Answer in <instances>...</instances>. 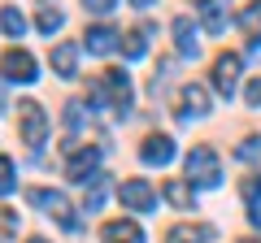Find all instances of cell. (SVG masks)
Returning <instances> with one entry per match:
<instances>
[{"mask_svg": "<svg viewBox=\"0 0 261 243\" xmlns=\"http://www.w3.org/2000/svg\"><path fill=\"white\" fill-rule=\"evenodd\" d=\"M187 178H192L196 187H218L222 183V161H218V152L214 148H192L187 152Z\"/></svg>", "mask_w": 261, "mask_h": 243, "instance_id": "cell-1", "label": "cell"}, {"mask_svg": "<svg viewBox=\"0 0 261 243\" xmlns=\"http://www.w3.org/2000/svg\"><path fill=\"white\" fill-rule=\"evenodd\" d=\"M27 200H31L35 208H44L48 217H57V222H61L65 230H79L74 213H70V200H65L61 191H48V187H31V191H27Z\"/></svg>", "mask_w": 261, "mask_h": 243, "instance_id": "cell-2", "label": "cell"}, {"mask_svg": "<svg viewBox=\"0 0 261 243\" xmlns=\"http://www.w3.org/2000/svg\"><path fill=\"white\" fill-rule=\"evenodd\" d=\"M18 126H22V143L44 148V139H48V117H44V109H39L35 100H22V104H18Z\"/></svg>", "mask_w": 261, "mask_h": 243, "instance_id": "cell-3", "label": "cell"}, {"mask_svg": "<svg viewBox=\"0 0 261 243\" xmlns=\"http://www.w3.org/2000/svg\"><path fill=\"white\" fill-rule=\"evenodd\" d=\"M0 74L9 78V83H35V56L27 48H9V52L0 56Z\"/></svg>", "mask_w": 261, "mask_h": 243, "instance_id": "cell-4", "label": "cell"}, {"mask_svg": "<svg viewBox=\"0 0 261 243\" xmlns=\"http://www.w3.org/2000/svg\"><path fill=\"white\" fill-rule=\"evenodd\" d=\"M100 92H109V104H113L118 117L130 113V78L122 74V70H105L100 74Z\"/></svg>", "mask_w": 261, "mask_h": 243, "instance_id": "cell-5", "label": "cell"}, {"mask_svg": "<svg viewBox=\"0 0 261 243\" xmlns=\"http://www.w3.org/2000/svg\"><path fill=\"white\" fill-rule=\"evenodd\" d=\"M118 200L130 208V213H148V208H157V191H152L144 178H130V183H122V187H118Z\"/></svg>", "mask_w": 261, "mask_h": 243, "instance_id": "cell-6", "label": "cell"}, {"mask_svg": "<svg viewBox=\"0 0 261 243\" xmlns=\"http://www.w3.org/2000/svg\"><path fill=\"white\" fill-rule=\"evenodd\" d=\"M235 83H240V56H235V52H218V56H214V87L231 100V96H235Z\"/></svg>", "mask_w": 261, "mask_h": 243, "instance_id": "cell-7", "label": "cell"}, {"mask_svg": "<svg viewBox=\"0 0 261 243\" xmlns=\"http://www.w3.org/2000/svg\"><path fill=\"white\" fill-rule=\"evenodd\" d=\"M209 113V92L200 83H187L178 92V122H192V117H205Z\"/></svg>", "mask_w": 261, "mask_h": 243, "instance_id": "cell-8", "label": "cell"}, {"mask_svg": "<svg viewBox=\"0 0 261 243\" xmlns=\"http://www.w3.org/2000/svg\"><path fill=\"white\" fill-rule=\"evenodd\" d=\"M96 165H100V148H79V152H70V161H65V178L87 183V178H96Z\"/></svg>", "mask_w": 261, "mask_h": 243, "instance_id": "cell-9", "label": "cell"}, {"mask_svg": "<svg viewBox=\"0 0 261 243\" xmlns=\"http://www.w3.org/2000/svg\"><path fill=\"white\" fill-rule=\"evenodd\" d=\"M140 161L144 165H170L174 161V139L170 135H148L144 148H140Z\"/></svg>", "mask_w": 261, "mask_h": 243, "instance_id": "cell-10", "label": "cell"}, {"mask_svg": "<svg viewBox=\"0 0 261 243\" xmlns=\"http://www.w3.org/2000/svg\"><path fill=\"white\" fill-rule=\"evenodd\" d=\"M214 234L218 230L209 222H183V226H174V230H166V243H209Z\"/></svg>", "mask_w": 261, "mask_h": 243, "instance_id": "cell-11", "label": "cell"}, {"mask_svg": "<svg viewBox=\"0 0 261 243\" xmlns=\"http://www.w3.org/2000/svg\"><path fill=\"white\" fill-rule=\"evenodd\" d=\"M100 239L105 243H144V230L135 222H126V217H118V222H105L100 226Z\"/></svg>", "mask_w": 261, "mask_h": 243, "instance_id": "cell-12", "label": "cell"}, {"mask_svg": "<svg viewBox=\"0 0 261 243\" xmlns=\"http://www.w3.org/2000/svg\"><path fill=\"white\" fill-rule=\"evenodd\" d=\"M118 31H113V26H92V31H87V35H83V48H87V52H96V56H105V52H113V48H118Z\"/></svg>", "mask_w": 261, "mask_h": 243, "instance_id": "cell-13", "label": "cell"}, {"mask_svg": "<svg viewBox=\"0 0 261 243\" xmlns=\"http://www.w3.org/2000/svg\"><path fill=\"white\" fill-rule=\"evenodd\" d=\"M170 31H174V48H178L183 56H196V52H200V44H196V22L187 18V13H183V18H174V26H170Z\"/></svg>", "mask_w": 261, "mask_h": 243, "instance_id": "cell-14", "label": "cell"}, {"mask_svg": "<svg viewBox=\"0 0 261 243\" xmlns=\"http://www.w3.org/2000/svg\"><path fill=\"white\" fill-rule=\"evenodd\" d=\"M53 70L61 78H74V70H79V48L74 44H57L53 48Z\"/></svg>", "mask_w": 261, "mask_h": 243, "instance_id": "cell-15", "label": "cell"}, {"mask_svg": "<svg viewBox=\"0 0 261 243\" xmlns=\"http://www.w3.org/2000/svg\"><path fill=\"white\" fill-rule=\"evenodd\" d=\"M235 22H240V31H244L248 39H252V44H261V0L244 5V9H240V18H235Z\"/></svg>", "mask_w": 261, "mask_h": 243, "instance_id": "cell-16", "label": "cell"}, {"mask_svg": "<svg viewBox=\"0 0 261 243\" xmlns=\"http://www.w3.org/2000/svg\"><path fill=\"white\" fill-rule=\"evenodd\" d=\"M144 52H148V26L126 31V35H122V56H126V61H140Z\"/></svg>", "mask_w": 261, "mask_h": 243, "instance_id": "cell-17", "label": "cell"}, {"mask_svg": "<svg viewBox=\"0 0 261 243\" xmlns=\"http://www.w3.org/2000/svg\"><path fill=\"white\" fill-rule=\"evenodd\" d=\"M200 18H205V31H209V35H222V31H226V13H222L218 0H200Z\"/></svg>", "mask_w": 261, "mask_h": 243, "instance_id": "cell-18", "label": "cell"}, {"mask_svg": "<svg viewBox=\"0 0 261 243\" xmlns=\"http://www.w3.org/2000/svg\"><path fill=\"white\" fill-rule=\"evenodd\" d=\"M166 200H170L174 208H192V204H196V191L187 187V183H178V178H174V183H166Z\"/></svg>", "mask_w": 261, "mask_h": 243, "instance_id": "cell-19", "label": "cell"}, {"mask_svg": "<svg viewBox=\"0 0 261 243\" xmlns=\"http://www.w3.org/2000/svg\"><path fill=\"white\" fill-rule=\"evenodd\" d=\"M61 9H53V5H39V13H35V26L44 31V35H53V31H61Z\"/></svg>", "mask_w": 261, "mask_h": 243, "instance_id": "cell-20", "label": "cell"}, {"mask_svg": "<svg viewBox=\"0 0 261 243\" xmlns=\"http://www.w3.org/2000/svg\"><path fill=\"white\" fill-rule=\"evenodd\" d=\"M0 31L13 39H22V31H27V18H22L18 9H0Z\"/></svg>", "mask_w": 261, "mask_h": 243, "instance_id": "cell-21", "label": "cell"}, {"mask_svg": "<svg viewBox=\"0 0 261 243\" xmlns=\"http://www.w3.org/2000/svg\"><path fill=\"white\" fill-rule=\"evenodd\" d=\"M105 196H109V183H105V174H96L92 178V191H87V200H83V208H87V213H96V208L105 204Z\"/></svg>", "mask_w": 261, "mask_h": 243, "instance_id": "cell-22", "label": "cell"}, {"mask_svg": "<svg viewBox=\"0 0 261 243\" xmlns=\"http://www.w3.org/2000/svg\"><path fill=\"white\" fill-rule=\"evenodd\" d=\"M240 191H244V200H248V208L261 204V174H248V178L240 183Z\"/></svg>", "mask_w": 261, "mask_h": 243, "instance_id": "cell-23", "label": "cell"}, {"mask_svg": "<svg viewBox=\"0 0 261 243\" xmlns=\"http://www.w3.org/2000/svg\"><path fill=\"white\" fill-rule=\"evenodd\" d=\"M18 234V213L13 208H0V243H9Z\"/></svg>", "mask_w": 261, "mask_h": 243, "instance_id": "cell-24", "label": "cell"}, {"mask_svg": "<svg viewBox=\"0 0 261 243\" xmlns=\"http://www.w3.org/2000/svg\"><path fill=\"white\" fill-rule=\"evenodd\" d=\"M13 187H18V178H13V161L0 157V196H9Z\"/></svg>", "mask_w": 261, "mask_h": 243, "instance_id": "cell-25", "label": "cell"}, {"mask_svg": "<svg viewBox=\"0 0 261 243\" xmlns=\"http://www.w3.org/2000/svg\"><path fill=\"white\" fill-rule=\"evenodd\" d=\"M235 157H240V161H257L261 157V139H244L240 148H235Z\"/></svg>", "mask_w": 261, "mask_h": 243, "instance_id": "cell-26", "label": "cell"}, {"mask_svg": "<svg viewBox=\"0 0 261 243\" xmlns=\"http://www.w3.org/2000/svg\"><path fill=\"white\" fill-rule=\"evenodd\" d=\"M244 100H248L252 109H261V78H252V83H248V92H244Z\"/></svg>", "mask_w": 261, "mask_h": 243, "instance_id": "cell-27", "label": "cell"}, {"mask_svg": "<svg viewBox=\"0 0 261 243\" xmlns=\"http://www.w3.org/2000/svg\"><path fill=\"white\" fill-rule=\"evenodd\" d=\"M113 5H118V0H83V9H87V13H109Z\"/></svg>", "mask_w": 261, "mask_h": 243, "instance_id": "cell-28", "label": "cell"}, {"mask_svg": "<svg viewBox=\"0 0 261 243\" xmlns=\"http://www.w3.org/2000/svg\"><path fill=\"white\" fill-rule=\"evenodd\" d=\"M248 222H252V226H257V230H261V204H252V213H248Z\"/></svg>", "mask_w": 261, "mask_h": 243, "instance_id": "cell-29", "label": "cell"}, {"mask_svg": "<svg viewBox=\"0 0 261 243\" xmlns=\"http://www.w3.org/2000/svg\"><path fill=\"white\" fill-rule=\"evenodd\" d=\"M130 5H140V9H148V5H152V0H130Z\"/></svg>", "mask_w": 261, "mask_h": 243, "instance_id": "cell-30", "label": "cell"}, {"mask_svg": "<svg viewBox=\"0 0 261 243\" xmlns=\"http://www.w3.org/2000/svg\"><path fill=\"white\" fill-rule=\"evenodd\" d=\"M0 113H5V92H0Z\"/></svg>", "mask_w": 261, "mask_h": 243, "instance_id": "cell-31", "label": "cell"}, {"mask_svg": "<svg viewBox=\"0 0 261 243\" xmlns=\"http://www.w3.org/2000/svg\"><path fill=\"white\" fill-rule=\"evenodd\" d=\"M31 243H48V239H31Z\"/></svg>", "mask_w": 261, "mask_h": 243, "instance_id": "cell-32", "label": "cell"}]
</instances>
